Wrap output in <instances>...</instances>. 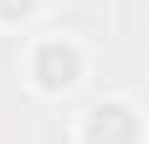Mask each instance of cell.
<instances>
[{"mask_svg":"<svg viewBox=\"0 0 149 144\" xmlns=\"http://www.w3.org/2000/svg\"><path fill=\"white\" fill-rule=\"evenodd\" d=\"M31 77L46 87V93H67V87L82 77V52L72 41H41L36 57H31Z\"/></svg>","mask_w":149,"mask_h":144,"instance_id":"6da1fadb","label":"cell"},{"mask_svg":"<svg viewBox=\"0 0 149 144\" xmlns=\"http://www.w3.org/2000/svg\"><path fill=\"white\" fill-rule=\"evenodd\" d=\"M139 139V118L129 103H98L82 124V144H134Z\"/></svg>","mask_w":149,"mask_h":144,"instance_id":"7a4b0ae2","label":"cell"},{"mask_svg":"<svg viewBox=\"0 0 149 144\" xmlns=\"http://www.w3.org/2000/svg\"><path fill=\"white\" fill-rule=\"evenodd\" d=\"M36 10V0H0V21H26Z\"/></svg>","mask_w":149,"mask_h":144,"instance_id":"3957f363","label":"cell"}]
</instances>
